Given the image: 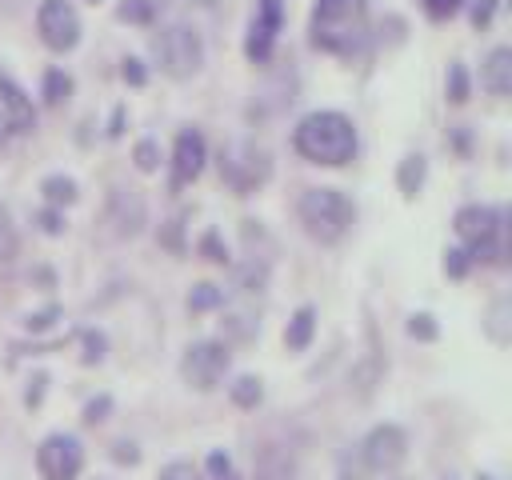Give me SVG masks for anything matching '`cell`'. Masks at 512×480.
I'll return each mask as SVG.
<instances>
[{
  "instance_id": "cell-1",
  "label": "cell",
  "mask_w": 512,
  "mask_h": 480,
  "mask_svg": "<svg viewBox=\"0 0 512 480\" xmlns=\"http://www.w3.org/2000/svg\"><path fill=\"white\" fill-rule=\"evenodd\" d=\"M292 148L300 160L308 164H320V168H344L356 160L360 152V136H356V124L336 112V108H316L308 116L296 120L292 128Z\"/></svg>"
},
{
  "instance_id": "cell-2",
  "label": "cell",
  "mask_w": 512,
  "mask_h": 480,
  "mask_svg": "<svg viewBox=\"0 0 512 480\" xmlns=\"http://www.w3.org/2000/svg\"><path fill=\"white\" fill-rule=\"evenodd\" d=\"M368 32V0H316L308 40L316 52L352 56Z\"/></svg>"
},
{
  "instance_id": "cell-3",
  "label": "cell",
  "mask_w": 512,
  "mask_h": 480,
  "mask_svg": "<svg viewBox=\"0 0 512 480\" xmlns=\"http://www.w3.org/2000/svg\"><path fill=\"white\" fill-rule=\"evenodd\" d=\"M296 220L308 240L340 244L356 224V204L340 188H304L296 200Z\"/></svg>"
},
{
  "instance_id": "cell-4",
  "label": "cell",
  "mask_w": 512,
  "mask_h": 480,
  "mask_svg": "<svg viewBox=\"0 0 512 480\" xmlns=\"http://www.w3.org/2000/svg\"><path fill=\"white\" fill-rule=\"evenodd\" d=\"M452 228L472 256V264H508V240H504V212L492 204H464L452 216Z\"/></svg>"
},
{
  "instance_id": "cell-5",
  "label": "cell",
  "mask_w": 512,
  "mask_h": 480,
  "mask_svg": "<svg viewBox=\"0 0 512 480\" xmlns=\"http://www.w3.org/2000/svg\"><path fill=\"white\" fill-rule=\"evenodd\" d=\"M216 168H220V180L236 192V196H252L268 184L272 176V156L264 144L256 140H228L216 156Z\"/></svg>"
},
{
  "instance_id": "cell-6",
  "label": "cell",
  "mask_w": 512,
  "mask_h": 480,
  "mask_svg": "<svg viewBox=\"0 0 512 480\" xmlns=\"http://www.w3.org/2000/svg\"><path fill=\"white\" fill-rule=\"evenodd\" d=\"M152 60L164 76L172 80H188L204 68V40L196 28L188 24H168L152 36Z\"/></svg>"
},
{
  "instance_id": "cell-7",
  "label": "cell",
  "mask_w": 512,
  "mask_h": 480,
  "mask_svg": "<svg viewBox=\"0 0 512 480\" xmlns=\"http://www.w3.org/2000/svg\"><path fill=\"white\" fill-rule=\"evenodd\" d=\"M228 368H232V348H228L224 340H196V344H188L184 356H180V376H184V384L196 388V392L220 388L224 376H228Z\"/></svg>"
},
{
  "instance_id": "cell-8",
  "label": "cell",
  "mask_w": 512,
  "mask_h": 480,
  "mask_svg": "<svg viewBox=\"0 0 512 480\" xmlns=\"http://www.w3.org/2000/svg\"><path fill=\"white\" fill-rule=\"evenodd\" d=\"M40 480H80L84 476V444L72 432H48L36 444Z\"/></svg>"
},
{
  "instance_id": "cell-9",
  "label": "cell",
  "mask_w": 512,
  "mask_h": 480,
  "mask_svg": "<svg viewBox=\"0 0 512 480\" xmlns=\"http://www.w3.org/2000/svg\"><path fill=\"white\" fill-rule=\"evenodd\" d=\"M408 460V432L400 424H376L360 440V464L372 476H392Z\"/></svg>"
},
{
  "instance_id": "cell-10",
  "label": "cell",
  "mask_w": 512,
  "mask_h": 480,
  "mask_svg": "<svg viewBox=\"0 0 512 480\" xmlns=\"http://www.w3.org/2000/svg\"><path fill=\"white\" fill-rule=\"evenodd\" d=\"M204 164H208V140H204V132L192 128V124L180 128L176 140H172V160H168V188L172 192H184L188 184L200 180Z\"/></svg>"
},
{
  "instance_id": "cell-11",
  "label": "cell",
  "mask_w": 512,
  "mask_h": 480,
  "mask_svg": "<svg viewBox=\"0 0 512 480\" xmlns=\"http://www.w3.org/2000/svg\"><path fill=\"white\" fill-rule=\"evenodd\" d=\"M36 32L44 40V48L52 52H72L80 44V16L68 0H44L36 8Z\"/></svg>"
},
{
  "instance_id": "cell-12",
  "label": "cell",
  "mask_w": 512,
  "mask_h": 480,
  "mask_svg": "<svg viewBox=\"0 0 512 480\" xmlns=\"http://www.w3.org/2000/svg\"><path fill=\"white\" fill-rule=\"evenodd\" d=\"M104 224H108L112 236H120V240L140 236L144 224H148V204H144V196H140L136 188L116 184V188L108 192V200H104Z\"/></svg>"
},
{
  "instance_id": "cell-13",
  "label": "cell",
  "mask_w": 512,
  "mask_h": 480,
  "mask_svg": "<svg viewBox=\"0 0 512 480\" xmlns=\"http://www.w3.org/2000/svg\"><path fill=\"white\" fill-rule=\"evenodd\" d=\"M280 20H284V4L280 0H256L252 24H248V36H244V56L252 64H268L272 60V48H276V36H280Z\"/></svg>"
},
{
  "instance_id": "cell-14",
  "label": "cell",
  "mask_w": 512,
  "mask_h": 480,
  "mask_svg": "<svg viewBox=\"0 0 512 480\" xmlns=\"http://www.w3.org/2000/svg\"><path fill=\"white\" fill-rule=\"evenodd\" d=\"M36 128V108L32 100L0 72V148H8L16 136L32 132Z\"/></svg>"
},
{
  "instance_id": "cell-15",
  "label": "cell",
  "mask_w": 512,
  "mask_h": 480,
  "mask_svg": "<svg viewBox=\"0 0 512 480\" xmlns=\"http://www.w3.org/2000/svg\"><path fill=\"white\" fill-rule=\"evenodd\" d=\"M480 88L488 96H508L512 92V48H492L480 64Z\"/></svg>"
},
{
  "instance_id": "cell-16",
  "label": "cell",
  "mask_w": 512,
  "mask_h": 480,
  "mask_svg": "<svg viewBox=\"0 0 512 480\" xmlns=\"http://www.w3.org/2000/svg\"><path fill=\"white\" fill-rule=\"evenodd\" d=\"M424 180H428V160L420 152H404L400 164H396V188H400V196L404 200H416L420 188H424Z\"/></svg>"
},
{
  "instance_id": "cell-17",
  "label": "cell",
  "mask_w": 512,
  "mask_h": 480,
  "mask_svg": "<svg viewBox=\"0 0 512 480\" xmlns=\"http://www.w3.org/2000/svg\"><path fill=\"white\" fill-rule=\"evenodd\" d=\"M256 332H260V320H256L252 308H232V312H224V320H220V340H224L228 348H232V344H248Z\"/></svg>"
},
{
  "instance_id": "cell-18",
  "label": "cell",
  "mask_w": 512,
  "mask_h": 480,
  "mask_svg": "<svg viewBox=\"0 0 512 480\" xmlns=\"http://www.w3.org/2000/svg\"><path fill=\"white\" fill-rule=\"evenodd\" d=\"M312 336H316V308L304 304V308L292 312V320H288V328H284V348H288V352H304V348L312 344Z\"/></svg>"
},
{
  "instance_id": "cell-19",
  "label": "cell",
  "mask_w": 512,
  "mask_h": 480,
  "mask_svg": "<svg viewBox=\"0 0 512 480\" xmlns=\"http://www.w3.org/2000/svg\"><path fill=\"white\" fill-rule=\"evenodd\" d=\"M40 96H44V108H64L72 100V76L64 68H44Z\"/></svg>"
},
{
  "instance_id": "cell-20",
  "label": "cell",
  "mask_w": 512,
  "mask_h": 480,
  "mask_svg": "<svg viewBox=\"0 0 512 480\" xmlns=\"http://www.w3.org/2000/svg\"><path fill=\"white\" fill-rule=\"evenodd\" d=\"M240 292H264L268 284V256H248L244 264H228Z\"/></svg>"
},
{
  "instance_id": "cell-21",
  "label": "cell",
  "mask_w": 512,
  "mask_h": 480,
  "mask_svg": "<svg viewBox=\"0 0 512 480\" xmlns=\"http://www.w3.org/2000/svg\"><path fill=\"white\" fill-rule=\"evenodd\" d=\"M40 196H44V204H52V208H68V204H76V180L72 176H64V172H52V176H44L40 180Z\"/></svg>"
},
{
  "instance_id": "cell-22",
  "label": "cell",
  "mask_w": 512,
  "mask_h": 480,
  "mask_svg": "<svg viewBox=\"0 0 512 480\" xmlns=\"http://www.w3.org/2000/svg\"><path fill=\"white\" fill-rule=\"evenodd\" d=\"M216 308H224V288L220 284H212V280H200V284H192V292H188V312H216Z\"/></svg>"
},
{
  "instance_id": "cell-23",
  "label": "cell",
  "mask_w": 512,
  "mask_h": 480,
  "mask_svg": "<svg viewBox=\"0 0 512 480\" xmlns=\"http://www.w3.org/2000/svg\"><path fill=\"white\" fill-rule=\"evenodd\" d=\"M228 396H232V404L236 408H256L260 400H264V384H260V376H236L232 384H228Z\"/></svg>"
},
{
  "instance_id": "cell-24",
  "label": "cell",
  "mask_w": 512,
  "mask_h": 480,
  "mask_svg": "<svg viewBox=\"0 0 512 480\" xmlns=\"http://www.w3.org/2000/svg\"><path fill=\"white\" fill-rule=\"evenodd\" d=\"M444 92H448V104H468V96H472V76H468V68H464L460 60H456V64H448Z\"/></svg>"
},
{
  "instance_id": "cell-25",
  "label": "cell",
  "mask_w": 512,
  "mask_h": 480,
  "mask_svg": "<svg viewBox=\"0 0 512 480\" xmlns=\"http://www.w3.org/2000/svg\"><path fill=\"white\" fill-rule=\"evenodd\" d=\"M204 480H244V476L236 472V464H232V456L224 448H212L204 456Z\"/></svg>"
},
{
  "instance_id": "cell-26",
  "label": "cell",
  "mask_w": 512,
  "mask_h": 480,
  "mask_svg": "<svg viewBox=\"0 0 512 480\" xmlns=\"http://www.w3.org/2000/svg\"><path fill=\"white\" fill-rule=\"evenodd\" d=\"M196 252H200L208 264H220V268H228V264H232V256H228V244L220 240V232H216V228H208V232L196 240Z\"/></svg>"
},
{
  "instance_id": "cell-27",
  "label": "cell",
  "mask_w": 512,
  "mask_h": 480,
  "mask_svg": "<svg viewBox=\"0 0 512 480\" xmlns=\"http://www.w3.org/2000/svg\"><path fill=\"white\" fill-rule=\"evenodd\" d=\"M80 348H84V352H80V364L92 368V364H100V360L108 356V336H104L100 328H84V332H80Z\"/></svg>"
},
{
  "instance_id": "cell-28",
  "label": "cell",
  "mask_w": 512,
  "mask_h": 480,
  "mask_svg": "<svg viewBox=\"0 0 512 480\" xmlns=\"http://www.w3.org/2000/svg\"><path fill=\"white\" fill-rule=\"evenodd\" d=\"M116 16H120L124 24H140V28H144V24L156 20V4H152V0H120V4H116Z\"/></svg>"
},
{
  "instance_id": "cell-29",
  "label": "cell",
  "mask_w": 512,
  "mask_h": 480,
  "mask_svg": "<svg viewBox=\"0 0 512 480\" xmlns=\"http://www.w3.org/2000/svg\"><path fill=\"white\" fill-rule=\"evenodd\" d=\"M64 312H60V304H44V308H36V312H28L24 316V332H32V336H44V332H52L56 328V320H60Z\"/></svg>"
},
{
  "instance_id": "cell-30",
  "label": "cell",
  "mask_w": 512,
  "mask_h": 480,
  "mask_svg": "<svg viewBox=\"0 0 512 480\" xmlns=\"http://www.w3.org/2000/svg\"><path fill=\"white\" fill-rule=\"evenodd\" d=\"M16 252H20V236H16L12 220H8V208L0 204V264H12Z\"/></svg>"
},
{
  "instance_id": "cell-31",
  "label": "cell",
  "mask_w": 512,
  "mask_h": 480,
  "mask_svg": "<svg viewBox=\"0 0 512 480\" xmlns=\"http://www.w3.org/2000/svg\"><path fill=\"white\" fill-rule=\"evenodd\" d=\"M32 224L44 232V236H64V208H52V204H44V208H36V216H32Z\"/></svg>"
},
{
  "instance_id": "cell-32",
  "label": "cell",
  "mask_w": 512,
  "mask_h": 480,
  "mask_svg": "<svg viewBox=\"0 0 512 480\" xmlns=\"http://www.w3.org/2000/svg\"><path fill=\"white\" fill-rule=\"evenodd\" d=\"M408 336L420 340V344H432V340L440 336V324H436L428 312H412V316H408Z\"/></svg>"
},
{
  "instance_id": "cell-33",
  "label": "cell",
  "mask_w": 512,
  "mask_h": 480,
  "mask_svg": "<svg viewBox=\"0 0 512 480\" xmlns=\"http://www.w3.org/2000/svg\"><path fill=\"white\" fill-rule=\"evenodd\" d=\"M132 160H136V168L140 172H156L160 168V144L156 140H136V148H132Z\"/></svg>"
},
{
  "instance_id": "cell-34",
  "label": "cell",
  "mask_w": 512,
  "mask_h": 480,
  "mask_svg": "<svg viewBox=\"0 0 512 480\" xmlns=\"http://www.w3.org/2000/svg\"><path fill=\"white\" fill-rule=\"evenodd\" d=\"M112 416V396L108 392H100V396H92L88 404H84V412H80V420L88 424V428H96V424H104Z\"/></svg>"
},
{
  "instance_id": "cell-35",
  "label": "cell",
  "mask_w": 512,
  "mask_h": 480,
  "mask_svg": "<svg viewBox=\"0 0 512 480\" xmlns=\"http://www.w3.org/2000/svg\"><path fill=\"white\" fill-rule=\"evenodd\" d=\"M504 316H508V300L500 296V300L492 304V312H488V320H484V328H488V336H492L496 344H508V328H504Z\"/></svg>"
},
{
  "instance_id": "cell-36",
  "label": "cell",
  "mask_w": 512,
  "mask_h": 480,
  "mask_svg": "<svg viewBox=\"0 0 512 480\" xmlns=\"http://www.w3.org/2000/svg\"><path fill=\"white\" fill-rule=\"evenodd\" d=\"M108 456H112V464H120V468H136V464H140V444H136V440H112Z\"/></svg>"
},
{
  "instance_id": "cell-37",
  "label": "cell",
  "mask_w": 512,
  "mask_h": 480,
  "mask_svg": "<svg viewBox=\"0 0 512 480\" xmlns=\"http://www.w3.org/2000/svg\"><path fill=\"white\" fill-rule=\"evenodd\" d=\"M156 480H204V472H200L192 460H168Z\"/></svg>"
},
{
  "instance_id": "cell-38",
  "label": "cell",
  "mask_w": 512,
  "mask_h": 480,
  "mask_svg": "<svg viewBox=\"0 0 512 480\" xmlns=\"http://www.w3.org/2000/svg\"><path fill=\"white\" fill-rule=\"evenodd\" d=\"M444 272H448L452 280H464V276L472 272V256H468L464 248H448V252H444Z\"/></svg>"
},
{
  "instance_id": "cell-39",
  "label": "cell",
  "mask_w": 512,
  "mask_h": 480,
  "mask_svg": "<svg viewBox=\"0 0 512 480\" xmlns=\"http://www.w3.org/2000/svg\"><path fill=\"white\" fill-rule=\"evenodd\" d=\"M120 76H124V84H132V88H144V84H148V68H144V60H136V56H124V60H120Z\"/></svg>"
},
{
  "instance_id": "cell-40",
  "label": "cell",
  "mask_w": 512,
  "mask_h": 480,
  "mask_svg": "<svg viewBox=\"0 0 512 480\" xmlns=\"http://www.w3.org/2000/svg\"><path fill=\"white\" fill-rule=\"evenodd\" d=\"M184 216H176V220H168L164 228H160V244L168 248V252H184Z\"/></svg>"
},
{
  "instance_id": "cell-41",
  "label": "cell",
  "mask_w": 512,
  "mask_h": 480,
  "mask_svg": "<svg viewBox=\"0 0 512 480\" xmlns=\"http://www.w3.org/2000/svg\"><path fill=\"white\" fill-rule=\"evenodd\" d=\"M44 392H48V372H32L28 376V388H24V404L28 408H40L44 404Z\"/></svg>"
},
{
  "instance_id": "cell-42",
  "label": "cell",
  "mask_w": 512,
  "mask_h": 480,
  "mask_svg": "<svg viewBox=\"0 0 512 480\" xmlns=\"http://www.w3.org/2000/svg\"><path fill=\"white\" fill-rule=\"evenodd\" d=\"M496 4H500V0H476V4H472V12H468L472 28H488V24H492V16H496Z\"/></svg>"
},
{
  "instance_id": "cell-43",
  "label": "cell",
  "mask_w": 512,
  "mask_h": 480,
  "mask_svg": "<svg viewBox=\"0 0 512 480\" xmlns=\"http://www.w3.org/2000/svg\"><path fill=\"white\" fill-rule=\"evenodd\" d=\"M460 4H464V0H424V12H428L432 20H448V16L460 12Z\"/></svg>"
},
{
  "instance_id": "cell-44",
  "label": "cell",
  "mask_w": 512,
  "mask_h": 480,
  "mask_svg": "<svg viewBox=\"0 0 512 480\" xmlns=\"http://www.w3.org/2000/svg\"><path fill=\"white\" fill-rule=\"evenodd\" d=\"M452 148L460 152V156H468L472 152V136H468V128L460 124V128H452Z\"/></svg>"
},
{
  "instance_id": "cell-45",
  "label": "cell",
  "mask_w": 512,
  "mask_h": 480,
  "mask_svg": "<svg viewBox=\"0 0 512 480\" xmlns=\"http://www.w3.org/2000/svg\"><path fill=\"white\" fill-rule=\"evenodd\" d=\"M108 136L116 140V136H124V108H116L112 112V120H108Z\"/></svg>"
},
{
  "instance_id": "cell-46",
  "label": "cell",
  "mask_w": 512,
  "mask_h": 480,
  "mask_svg": "<svg viewBox=\"0 0 512 480\" xmlns=\"http://www.w3.org/2000/svg\"><path fill=\"white\" fill-rule=\"evenodd\" d=\"M32 280H36L40 288H52V284H56V276H52V268H36V272H32Z\"/></svg>"
},
{
  "instance_id": "cell-47",
  "label": "cell",
  "mask_w": 512,
  "mask_h": 480,
  "mask_svg": "<svg viewBox=\"0 0 512 480\" xmlns=\"http://www.w3.org/2000/svg\"><path fill=\"white\" fill-rule=\"evenodd\" d=\"M88 4H100V0H88Z\"/></svg>"
},
{
  "instance_id": "cell-48",
  "label": "cell",
  "mask_w": 512,
  "mask_h": 480,
  "mask_svg": "<svg viewBox=\"0 0 512 480\" xmlns=\"http://www.w3.org/2000/svg\"><path fill=\"white\" fill-rule=\"evenodd\" d=\"M480 480H492V476H480Z\"/></svg>"
}]
</instances>
